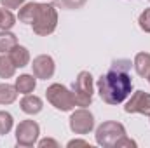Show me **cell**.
<instances>
[{
    "mask_svg": "<svg viewBox=\"0 0 150 148\" xmlns=\"http://www.w3.org/2000/svg\"><path fill=\"white\" fill-rule=\"evenodd\" d=\"M133 89V82L127 72L112 68L107 75H101L98 80L100 98L107 105H120Z\"/></svg>",
    "mask_w": 150,
    "mask_h": 148,
    "instance_id": "1",
    "label": "cell"
},
{
    "mask_svg": "<svg viewBox=\"0 0 150 148\" xmlns=\"http://www.w3.org/2000/svg\"><path fill=\"white\" fill-rule=\"evenodd\" d=\"M58 26V12L52 5L49 4H40L37 11V16L32 23L33 33H37L38 37H47L51 35Z\"/></svg>",
    "mask_w": 150,
    "mask_h": 148,
    "instance_id": "2",
    "label": "cell"
},
{
    "mask_svg": "<svg viewBox=\"0 0 150 148\" xmlns=\"http://www.w3.org/2000/svg\"><path fill=\"white\" fill-rule=\"evenodd\" d=\"M45 98L47 101L56 108V110H61V111H72L77 106L75 105V98H74V92L70 89H67L65 85L61 84H52L47 87L45 91Z\"/></svg>",
    "mask_w": 150,
    "mask_h": 148,
    "instance_id": "3",
    "label": "cell"
},
{
    "mask_svg": "<svg viewBox=\"0 0 150 148\" xmlns=\"http://www.w3.org/2000/svg\"><path fill=\"white\" fill-rule=\"evenodd\" d=\"M93 75L89 72H80L72 85V92L75 98V105L86 108L93 101Z\"/></svg>",
    "mask_w": 150,
    "mask_h": 148,
    "instance_id": "4",
    "label": "cell"
},
{
    "mask_svg": "<svg viewBox=\"0 0 150 148\" xmlns=\"http://www.w3.org/2000/svg\"><path fill=\"white\" fill-rule=\"evenodd\" d=\"M124 136H126V129H124V125L120 122L108 120V122H103L96 129V143L105 148L115 147L117 141L120 138H124Z\"/></svg>",
    "mask_w": 150,
    "mask_h": 148,
    "instance_id": "5",
    "label": "cell"
},
{
    "mask_svg": "<svg viewBox=\"0 0 150 148\" xmlns=\"http://www.w3.org/2000/svg\"><path fill=\"white\" fill-rule=\"evenodd\" d=\"M40 127L35 120H23L16 127V143L19 147H33L38 140Z\"/></svg>",
    "mask_w": 150,
    "mask_h": 148,
    "instance_id": "6",
    "label": "cell"
},
{
    "mask_svg": "<svg viewBox=\"0 0 150 148\" xmlns=\"http://www.w3.org/2000/svg\"><path fill=\"white\" fill-rule=\"evenodd\" d=\"M70 129L75 134H87L94 129V117L86 108H79L70 115Z\"/></svg>",
    "mask_w": 150,
    "mask_h": 148,
    "instance_id": "7",
    "label": "cell"
},
{
    "mask_svg": "<svg viewBox=\"0 0 150 148\" xmlns=\"http://www.w3.org/2000/svg\"><path fill=\"white\" fill-rule=\"evenodd\" d=\"M124 111L126 113H142V115L150 117V94L143 92V91H136L126 103Z\"/></svg>",
    "mask_w": 150,
    "mask_h": 148,
    "instance_id": "8",
    "label": "cell"
},
{
    "mask_svg": "<svg viewBox=\"0 0 150 148\" xmlns=\"http://www.w3.org/2000/svg\"><path fill=\"white\" fill-rule=\"evenodd\" d=\"M32 72L37 78H42V80H47L51 78L54 72H56V65H54V59L47 54H40L33 59L32 63Z\"/></svg>",
    "mask_w": 150,
    "mask_h": 148,
    "instance_id": "9",
    "label": "cell"
},
{
    "mask_svg": "<svg viewBox=\"0 0 150 148\" xmlns=\"http://www.w3.org/2000/svg\"><path fill=\"white\" fill-rule=\"evenodd\" d=\"M19 106H21V110L25 111V113H28V115H37L44 108V101L38 96L30 92V94H25V98L21 99Z\"/></svg>",
    "mask_w": 150,
    "mask_h": 148,
    "instance_id": "10",
    "label": "cell"
},
{
    "mask_svg": "<svg viewBox=\"0 0 150 148\" xmlns=\"http://www.w3.org/2000/svg\"><path fill=\"white\" fill-rule=\"evenodd\" d=\"M9 58L12 59V63L16 65V68H25L28 63H30V52L26 47L23 45H14L11 51H9Z\"/></svg>",
    "mask_w": 150,
    "mask_h": 148,
    "instance_id": "11",
    "label": "cell"
},
{
    "mask_svg": "<svg viewBox=\"0 0 150 148\" xmlns=\"http://www.w3.org/2000/svg\"><path fill=\"white\" fill-rule=\"evenodd\" d=\"M16 89H18V92H21V94H30V92H33L35 91V87H37V77L32 73H23L19 75L18 78H16Z\"/></svg>",
    "mask_w": 150,
    "mask_h": 148,
    "instance_id": "12",
    "label": "cell"
},
{
    "mask_svg": "<svg viewBox=\"0 0 150 148\" xmlns=\"http://www.w3.org/2000/svg\"><path fill=\"white\" fill-rule=\"evenodd\" d=\"M38 5L37 2H28V4H23L19 7V12H18V19L21 23H26V25H32L35 16H37V11H38Z\"/></svg>",
    "mask_w": 150,
    "mask_h": 148,
    "instance_id": "13",
    "label": "cell"
},
{
    "mask_svg": "<svg viewBox=\"0 0 150 148\" xmlns=\"http://www.w3.org/2000/svg\"><path fill=\"white\" fill-rule=\"evenodd\" d=\"M136 73L143 78H149L150 75V54L149 52H138L134 56V63H133Z\"/></svg>",
    "mask_w": 150,
    "mask_h": 148,
    "instance_id": "14",
    "label": "cell"
},
{
    "mask_svg": "<svg viewBox=\"0 0 150 148\" xmlns=\"http://www.w3.org/2000/svg\"><path fill=\"white\" fill-rule=\"evenodd\" d=\"M18 98V89L16 85L11 84H0V105H11Z\"/></svg>",
    "mask_w": 150,
    "mask_h": 148,
    "instance_id": "15",
    "label": "cell"
},
{
    "mask_svg": "<svg viewBox=\"0 0 150 148\" xmlns=\"http://www.w3.org/2000/svg\"><path fill=\"white\" fill-rule=\"evenodd\" d=\"M14 45H18V38L9 30H0V54L9 52Z\"/></svg>",
    "mask_w": 150,
    "mask_h": 148,
    "instance_id": "16",
    "label": "cell"
},
{
    "mask_svg": "<svg viewBox=\"0 0 150 148\" xmlns=\"http://www.w3.org/2000/svg\"><path fill=\"white\" fill-rule=\"evenodd\" d=\"M16 73V65L12 63V59L5 54L0 56V78H11Z\"/></svg>",
    "mask_w": 150,
    "mask_h": 148,
    "instance_id": "17",
    "label": "cell"
},
{
    "mask_svg": "<svg viewBox=\"0 0 150 148\" xmlns=\"http://www.w3.org/2000/svg\"><path fill=\"white\" fill-rule=\"evenodd\" d=\"M16 25V18L11 12V9L0 7V30H11Z\"/></svg>",
    "mask_w": 150,
    "mask_h": 148,
    "instance_id": "18",
    "label": "cell"
},
{
    "mask_svg": "<svg viewBox=\"0 0 150 148\" xmlns=\"http://www.w3.org/2000/svg\"><path fill=\"white\" fill-rule=\"evenodd\" d=\"M14 125V118L9 111H0V134H9Z\"/></svg>",
    "mask_w": 150,
    "mask_h": 148,
    "instance_id": "19",
    "label": "cell"
},
{
    "mask_svg": "<svg viewBox=\"0 0 150 148\" xmlns=\"http://www.w3.org/2000/svg\"><path fill=\"white\" fill-rule=\"evenodd\" d=\"M138 25H140V28H142L145 33H150V7L149 9H145V11L140 14V18H138Z\"/></svg>",
    "mask_w": 150,
    "mask_h": 148,
    "instance_id": "20",
    "label": "cell"
},
{
    "mask_svg": "<svg viewBox=\"0 0 150 148\" xmlns=\"http://www.w3.org/2000/svg\"><path fill=\"white\" fill-rule=\"evenodd\" d=\"M87 0H58V4L63 7V9H80L84 7Z\"/></svg>",
    "mask_w": 150,
    "mask_h": 148,
    "instance_id": "21",
    "label": "cell"
},
{
    "mask_svg": "<svg viewBox=\"0 0 150 148\" xmlns=\"http://www.w3.org/2000/svg\"><path fill=\"white\" fill-rule=\"evenodd\" d=\"M26 0H0V4L5 7V9H19Z\"/></svg>",
    "mask_w": 150,
    "mask_h": 148,
    "instance_id": "22",
    "label": "cell"
},
{
    "mask_svg": "<svg viewBox=\"0 0 150 148\" xmlns=\"http://www.w3.org/2000/svg\"><path fill=\"white\" fill-rule=\"evenodd\" d=\"M120 147H136V143H134L133 140H129L127 136H124V138H120V140L117 141V145H115V148H120Z\"/></svg>",
    "mask_w": 150,
    "mask_h": 148,
    "instance_id": "23",
    "label": "cell"
},
{
    "mask_svg": "<svg viewBox=\"0 0 150 148\" xmlns=\"http://www.w3.org/2000/svg\"><path fill=\"white\" fill-rule=\"evenodd\" d=\"M38 147H54V148H59V143L58 141H54V140H51V138H47V140H42V141H38Z\"/></svg>",
    "mask_w": 150,
    "mask_h": 148,
    "instance_id": "24",
    "label": "cell"
},
{
    "mask_svg": "<svg viewBox=\"0 0 150 148\" xmlns=\"http://www.w3.org/2000/svg\"><path fill=\"white\" fill-rule=\"evenodd\" d=\"M68 147H89V143L84 140H72L68 141Z\"/></svg>",
    "mask_w": 150,
    "mask_h": 148,
    "instance_id": "25",
    "label": "cell"
},
{
    "mask_svg": "<svg viewBox=\"0 0 150 148\" xmlns=\"http://www.w3.org/2000/svg\"><path fill=\"white\" fill-rule=\"evenodd\" d=\"M149 82H150V75H149Z\"/></svg>",
    "mask_w": 150,
    "mask_h": 148,
    "instance_id": "26",
    "label": "cell"
}]
</instances>
